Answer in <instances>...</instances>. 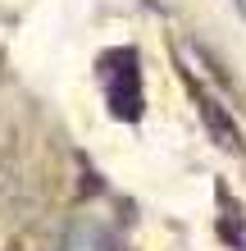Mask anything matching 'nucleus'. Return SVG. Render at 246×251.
I'll return each mask as SVG.
<instances>
[{"label":"nucleus","mask_w":246,"mask_h":251,"mask_svg":"<svg viewBox=\"0 0 246 251\" xmlns=\"http://www.w3.org/2000/svg\"><path fill=\"white\" fill-rule=\"evenodd\" d=\"M100 87H105L114 119H141L146 96H141V60H137L133 46L100 55Z\"/></svg>","instance_id":"f257e3e1"},{"label":"nucleus","mask_w":246,"mask_h":251,"mask_svg":"<svg viewBox=\"0 0 246 251\" xmlns=\"http://www.w3.org/2000/svg\"><path fill=\"white\" fill-rule=\"evenodd\" d=\"M196 105H201V114H205V124H210V132H214V142H219V146H228V151H242V132L224 119L219 100H214L205 87H196Z\"/></svg>","instance_id":"f03ea898"},{"label":"nucleus","mask_w":246,"mask_h":251,"mask_svg":"<svg viewBox=\"0 0 246 251\" xmlns=\"http://www.w3.org/2000/svg\"><path fill=\"white\" fill-rule=\"evenodd\" d=\"M64 251H119V247H114V238H110L100 224H91V219H87V224H73V228H68Z\"/></svg>","instance_id":"7ed1b4c3"}]
</instances>
